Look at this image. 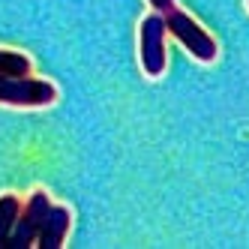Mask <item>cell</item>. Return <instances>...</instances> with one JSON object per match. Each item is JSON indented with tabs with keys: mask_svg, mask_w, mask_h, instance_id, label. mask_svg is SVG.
<instances>
[{
	"mask_svg": "<svg viewBox=\"0 0 249 249\" xmlns=\"http://www.w3.org/2000/svg\"><path fill=\"white\" fill-rule=\"evenodd\" d=\"M54 102H57V87L51 81L0 72V105H9V108H48Z\"/></svg>",
	"mask_w": 249,
	"mask_h": 249,
	"instance_id": "cell-1",
	"label": "cell"
},
{
	"mask_svg": "<svg viewBox=\"0 0 249 249\" xmlns=\"http://www.w3.org/2000/svg\"><path fill=\"white\" fill-rule=\"evenodd\" d=\"M162 18H165V33H171V36L189 51L192 60H198V63H213L216 60V54H219L216 39H213L189 12L174 6V9H168L162 15Z\"/></svg>",
	"mask_w": 249,
	"mask_h": 249,
	"instance_id": "cell-2",
	"label": "cell"
},
{
	"mask_svg": "<svg viewBox=\"0 0 249 249\" xmlns=\"http://www.w3.org/2000/svg\"><path fill=\"white\" fill-rule=\"evenodd\" d=\"M138 63L147 78H159L168 69V51H165V18L162 12H150L138 24Z\"/></svg>",
	"mask_w": 249,
	"mask_h": 249,
	"instance_id": "cell-3",
	"label": "cell"
},
{
	"mask_svg": "<svg viewBox=\"0 0 249 249\" xmlns=\"http://www.w3.org/2000/svg\"><path fill=\"white\" fill-rule=\"evenodd\" d=\"M48 207H51V195L45 189H33L27 204L18 213V219H15V228H12V234L6 240V249H27V246L36 243Z\"/></svg>",
	"mask_w": 249,
	"mask_h": 249,
	"instance_id": "cell-4",
	"label": "cell"
},
{
	"mask_svg": "<svg viewBox=\"0 0 249 249\" xmlns=\"http://www.w3.org/2000/svg\"><path fill=\"white\" fill-rule=\"evenodd\" d=\"M72 228V210L66 204H54L51 201L48 213H45V222H42V231L36 237V246L42 249H60L66 243V234Z\"/></svg>",
	"mask_w": 249,
	"mask_h": 249,
	"instance_id": "cell-5",
	"label": "cell"
},
{
	"mask_svg": "<svg viewBox=\"0 0 249 249\" xmlns=\"http://www.w3.org/2000/svg\"><path fill=\"white\" fill-rule=\"evenodd\" d=\"M18 213H21V198H18V195H15V192H3V195H0V246H6Z\"/></svg>",
	"mask_w": 249,
	"mask_h": 249,
	"instance_id": "cell-6",
	"label": "cell"
},
{
	"mask_svg": "<svg viewBox=\"0 0 249 249\" xmlns=\"http://www.w3.org/2000/svg\"><path fill=\"white\" fill-rule=\"evenodd\" d=\"M0 72L3 75H33V60L24 51L0 48Z\"/></svg>",
	"mask_w": 249,
	"mask_h": 249,
	"instance_id": "cell-7",
	"label": "cell"
},
{
	"mask_svg": "<svg viewBox=\"0 0 249 249\" xmlns=\"http://www.w3.org/2000/svg\"><path fill=\"white\" fill-rule=\"evenodd\" d=\"M147 3H150V6H153L156 12H162V15H165L168 9H174V6H177L174 0H147Z\"/></svg>",
	"mask_w": 249,
	"mask_h": 249,
	"instance_id": "cell-8",
	"label": "cell"
},
{
	"mask_svg": "<svg viewBox=\"0 0 249 249\" xmlns=\"http://www.w3.org/2000/svg\"><path fill=\"white\" fill-rule=\"evenodd\" d=\"M246 9H249V0H246Z\"/></svg>",
	"mask_w": 249,
	"mask_h": 249,
	"instance_id": "cell-9",
	"label": "cell"
}]
</instances>
